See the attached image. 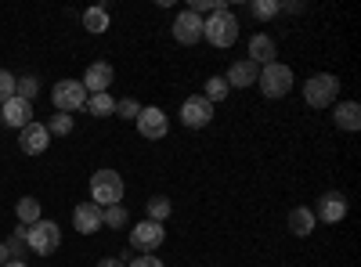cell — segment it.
<instances>
[{
  "label": "cell",
  "mask_w": 361,
  "mask_h": 267,
  "mask_svg": "<svg viewBox=\"0 0 361 267\" xmlns=\"http://www.w3.org/2000/svg\"><path fill=\"white\" fill-rule=\"evenodd\" d=\"M202 37L214 44V47H231L238 40V18L224 8V11H214L206 22H202Z\"/></svg>",
  "instance_id": "cell-1"
},
{
  "label": "cell",
  "mask_w": 361,
  "mask_h": 267,
  "mask_svg": "<svg viewBox=\"0 0 361 267\" xmlns=\"http://www.w3.org/2000/svg\"><path fill=\"white\" fill-rule=\"evenodd\" d=\"M90 199H94L102 210L105 206H119L123 202V177H119L116 170H98L94 177H90Z\"/></svg>",
  "instance_id": "cell-2"
},
{
  "label": "cell",
  "mask_w": 361,
  "mask_h": 267,
  "mask_svg": "<svg viewBox=\"0 0 361 267\" xmlns=\"http://www.w3.org/2000/svg\"><path fill=\"white\" fill-rule=\"evenodd\" d=\"M25 246L40 253V256H51L58 246H62V228H58L54 221H37L25 228Z\"/></svg>",
  "instance_id": "cell-3"
},
{
  "label": "cell",
  "mask_w": 361,
  "mask_h": 267,
  "mask_svg": "<svg viewBox=\"0 0 361 267\" xmlns=\"http://www.w3.org/2000/svg\"><path fill=\"white\" fill-rule=\"evenodd\" d=\"M340 94V80L333 73H314L307 83H304V98L311 108H329Z\"/></svg>",
  "instance_id": "cell-4"
},
{
  "label": "cell",
  "mask_w": 361,
  "mask_h": 267,
  "mask_svg": "<svg viewBox=\"0 0 361 267\" xmlns=\"http://www.w3.org/2000/svg\"><path fill=\"white\" fill-rule=\"evenodd\" d=\"M87 87L80 83V80H58L54 83V91H51V101H54V108L58 112H80V108H87Z\"/></svg>",
  "instance_id": "cell-5"
},
{
  "label": "cell",
  "mask_w": 361,
  "mask_h": 267,
  "mask_svg": "<svg viewBox=\"0 0 361 267\" xmlns=\"http://www.w3.org/2000/svg\"><path fill=\"white\" fill-rule=\"evenodd\" d=\"M257 83H260V91H264L267 98H286V94L293 91V69L282 66V62H271V66L260 69Z\"/></svg>",
  "instance_id": "cell-6"
},
{
  "label": "cell",
  "mask_w": 361,
  "mask_h": 267,
  "mask_svg": "<svg viewBox=\"0 0 361 267\" xmlns=\"http://www.w3.org/2000/svg\"><path fill=\"white\" fill-rule=\"evenodd\" d=\"M137 134H141V137H148V141H163V137L170 134L166 112H163V108H156V105L141 108V116H137Z\"/></svg>",
  "instance_id": "cell-7"
},
{
  "label": "cell",
  "mask_w": 361,
  "mask_h": 267,
  "mask_svg": "<svg viewBox=\"0 0 361 267\" xmlns=\"http://www.w3.org/2000/svg\"><path fill=\"white\" fill-rule=\"evenodd\" d=\"M163 239H166V231H163V224H156V221H141V224L130 231V246L141 249V253H156V249L163 246Z\"/></svg>",
  "instance_id": "cell-8"
},
{
  "label": "cell",
  "mask_w": 361,
  "mask_h": 267,
  "mask_svg": "<svg viewBox=\"0 0 361 267\" xmlns=\"http://www.w3.org/2000/svg\"><path fill=\"white\" fill-rule=\"evenodd\" d=\"M209 120H214V105H209L202 94H195V98H188L185 105H180V123H185V127L199 130V127H206Z\"/></svg>",
  "instance_id": "cell-9"
},
{
  "label": "cell",
  "mask_w": 361,
  "mask_h": 267,
  "mask_svg": "<svg viewBox=\"0 0 361 267\" xmlns=\"http://www.w3.org/2000/svg\"><path fill=\"white\" fill-rule=\"evenodd\" d=\"M347 217V195L340 192H325L314 206V221H325V224H340Z\"/></svg>",
  "instance_id": "cell-10"
},
{
  "label": "cell",
  "mask_w": 361,
  "mask_h": 267,
  "mask_svg": "<svg viewBox=\"0 0 361 267\" xmlns=\"http://www.w3.org/2000/svg\"><path fill=\"white\" fill-rule=\"evenodd\" d=\"M173 37H177V44H185V47L199 44L202 40V18L195 11H180L177 22H173Z\"/></svg>",
  "instance_id": "cell-11"
},
{
  "label": "cell",
  "mask_w": 361,
  "mask_h": 267,
  "mask_svg": "<svg viewBox=\"0 0 361 267\" xmlns=\"http://www.w3.org/2000/svg\"><path fill=\"white\" fill-rule=\"evenodd\" d=\"M116 73L109 62H94V66H87L83 73V87H87V94H109V87H112Z\"/></svg>",
  "instance_id": "cell-12"
},
{
  "label": "cell",
  "mask_w": 361,
  "mask_h": 267,
  "mask_svg": "<svg viewBox=\"0 0 361 267\" xmlns=\"http://www.w3.org/2000/svg\"><path fill=\"white\" fill-rule=\"evenodd\" d=\"M0 112H4V123L15 127V130H22V127L33 123V101H25V98H18V94H15L11 101L0 105Z\"/></svg>",
  "instance_id": "cell-13"
},
{
  "label": "cell",
  "mask_w": 361,
  "mask_h": 267,
  "mask_svg": "<svg viewBox=\"0 0 361 267\" xmlns=\"http://www.w3.org/2000/svg\"><path fill=\"white\" fill-rule=\"evenodd\" d=\"M18 144H22V152H25V156H40L44 148L51 144V134H47L44 123H29V127L18 130Z\"/></svg>",
  "instance_id": "cell-14"
},
{
  "label": "cell",
  "mask_w": 361,
  "mask_h": 267,
  "mask_svg": "<svg viewBox=\"0 0 361 267\" xmlns=\"http://www.w3.org/2000/svg\"><path fill=\"white\" fill-rule=\"evenodd\" d=\"M73 224L80 235H94L102 228V206L98 202H80L76 213H73Z\"/></svg>",
  "instance_id": "cell-15"
},
{
  "label": "cell",
  "mask_w": 361,
  "mask_h": 267,
  "mask_svg": "<svg viewBox=\"0 0 361 267\" xmlns=\"http://www.w3.org/2000/svg\"><path fill=\"white\" fill-rule=\"evenodd\" d=\"M275 58H279V47H275V40H271L267 33H260V37L250 40V62L253 66H271Z\"/></svg>",
  "instance_id": "cell-16"
},
{
  "label": "cell",
  "mask_w": 361,
  "mask_h": 267,
  "mask_svg": "<svg viewBox=\"0 0 361 267\" xmlns=\"http://www.w3.org/2000/svg\"><path fill=\"white\" fill-rule=\"evenodd\" d=\"M257 76H260V69L250 62V58H243V62H235L231 69H228V87H253L257 83Z\"/></svg>",
  "instance_id": "cell-17"
},
{
  "label": "cell",
  "mask_w": 361,
  "mask_h": 267,
  "mask_svg": "<svg viewBox=\"0 0 361 267\" xmlns=\"http://www.w3.org/2000/svg\"><path fill=\"white\" fill-rule=\"evenodd\" d=\"M314 213L307 210V206H296V210H289V231L293 235H300V239H304V235H311L314 231Z\"/></svg>",
  "instance_id": "cell-18"
},
{
  "label": "cell",
  "mask_w": 361,
  "mask_h": 267,
  "mask_svg": "<svg viewBox=\"0 0 361 267\" xmlns=\"http://www.w3.org/2000/svg\"><path fill=\"white\" fill-rule=\"evenodd\" d=\"M336 127H340V130H350V134L361 127V105H357V101L336 105Z\"/></svg>",
  "instance_id": "cell-19"
},
{
  "label": "cell",
  "mask_w": 361,
  "mask_h": 267,
  "mask_svg": "<svg viewBox=\"0 0 361 267\" xmlns=\"http://www.w3.org/2000/svg\"><path fill=\"white\" fill-rule=\"evenodd\" d=\"M15 213H18V224H25V228H29V224H37V221H44V217H40V202H37V199H29V195L15 202Z\"/></svg>",
  "instance_id": "cell-20"
},
{
  "label": "cell",
  "mask_w": 361,
  "mask_h": 267,
  "mask_svg": "<svg viewBox=\"0 0 361 267\" xmlns=\"http://www.w3.org/2000/svg\"><path fill=\"white\" fill-rule=\"evenodd\" d=\"M83 29L87 33H105L109 29V11L105 8H87L83 11Z\"/></svg>",
  "instance_id": "cell-21"
},
{
  "label": "cell",
  "mask_w": 361,
  "mask_h": 267,
  "mask_svg": "<svg viewBox=\"0 0 361 267\" xmlns=\"http://www.w3.org/2000/svg\"><path fill=\"white\" fill-rule=\"evenodd\" d=\"M87 112L98 116V120H102V116H112L116 112V98L112 94H90L87 98Z\"/></svg>",
  "instance_id": "cell-22"
},
{
  "label": "cell",
  "mask_w": 361,
  "mask_h": 267,
  "mask_svg": "<svg viewBox=\"0 0 361 267\" xmlns=\"http://www.w3.org/2000/svg\"><path fill=\"white\" fill-rule=\"evenodd\" d=\"M166 217H170V199H166V195H156V199H148V221L163 224Z\"/></svg>",
  "instance_id": "cell-23"
},
{
  "label": "cell",
  "mask_w": 361,
  "mask_h": 267,
  "mask_svg": "<svg viewBox=\"0 0 361 267\" xmlns=\"http://www.w3.org/2000/svg\"><path fill=\"white\" fill-rule=\"evenodd\" d=\"M228 91H231V87L224 83V76H209V80H206V94H202V98H206L209 105H214V101H221Z\"/></svg>",
  "instance_id": "cell-24"
},
{
  "label": "cell",
  "mask_w": 361,
  "mask_h": 267,
  "mask_svg": "<svg viewBox=\"0 0 361 267\" xmlns=\"http://www.w3.org/2000/svg\"><path fill=\"white\" fill-rule=\"evenodd\" d=\"M250 11H253L260 22H267V18H275V15L282 11V4H279V0H253Z\"/></svg>",
  "instance_id": "cell-25"
},
{
  "label": "cell",
  "mask_w": 361,
  "mask_h": 267,
  "mask_svg": "<svg viewBox=\"0 0 361 267\" xmlns=\"http://www.w3.org/2000/svg\"><path fill=\"white\" fill-rule=\"evenodd\" d=\"M102 224L123 228V224H127V210H123V206H105V210H102Z\"/></svg>",
  "instance_id": "cell-26"
},
{
  "label": "cell",
  "mask_w": 361,
  "mask_h": 267,
  "mask_svg": "<svg viewBox=\"0 0 361 267\" xmlns=\"http://www.w3.org/2000/svg\"><path fill=\"white\" fill-rule=\"evenodd\" d=\"M47 134H54V137H66V134H73V116L58 112L54 120H51V127H47Z\"/></svg>",
  "instance_id": "cell-27"
},
{
  "label": "cell",
  "mask_w": 361,
  "mask_h": 267,
  "mask_svg": "<svg viewBox=\"0 0 361 267\" xmlns=\"http://www.w3.org/2000/svg\"><path fill=\"white\" fill-rule=\"evenodd\" d=\"M15 83H18V80H15L8 69H0V105L15 98Z\"/></svg>",
  "instance_id": "cell-28"
},
{
  "label": "cell",
  "mask_w": 361,
  "mask_h": 267,
  "mask_svg": "<svg viewBox=\"0 0 361 267\" xmlns=\"http://www.w3.org/2000/svg\"><path fill=\"white\" fill-rule=\"evenodd\" d=\"M15 94L25 98V101H33L37 98V76H25L22 83H15Z\"/></svg>",
  "instance_id": "cell-29"
},
{
  "label": "cell",
  "mask_w": 361,
  "mask_h": 267,
  "mask_svg": "<svg viewBox=\"0 0 361 267\" xmlns=\"http://www.w3.org/2000/svg\"><path fill=\"white\" fill-rule=\"evenodd\" d=\"M116 112L123 116V120H137V116H141V105H137L134 98H123V101H116Z\"/></svg>",
  "instance_id": "cell-30"
},
{
  "label": "cell",
  "mask_w": 361,
  "mask_h": 267,
  "mask_svg": "<svg viewBox=\"0 0 361 267\" xmlns=\"http://www.w3.org/2000/svg\"><path fill=\"white\" fill-rule=\"evenodd\" d=\"M188 11H209V15H214V11H224V4H221V0H192V8Z\"/></svg>",
  "instance_id": "cell-31"
},
{
  "label": "cell",
  "mask_w": 361,
  "mask_h": 267,
  "mask_svg": "<svg viewBox=\"0 0 361 267\" xmlns=\"http://www.w3.org/2000/svg\"><path fill=\"white\" fill-rule=\"evenodd\" d=\"M127 267H163V260H159V256H152V253H145V256H137V260H130Z\"/></svg>",
  "instance_id": "cell-32"
},
{
  "label": "cell",
  "mask_w": 361,
  "mask_h": 267,
  "mask_svg": "<svg viewBox=\"0 0 361 267\" xmlns=\"http://www.w3.org/2000/svg\"><path fill=\"white\" fill-rule=\"evenodd\" d=\"M98 267H127L119 256H105V260H98Z\"/></svg>",
  "instance_id": "cell-33"
},
{
  "label": "cell",
  "mask_w": 361,
  "mask_h": 267,
  "mask_svg": "<svg viewBox=\"0 0 361 267\" xmlns=\"http://www.w3.org/2000/svg\"><path fill=\"white\" fill-rule=\"evenodd\" d=\"M8 260H11V253H8V246H4V242H0V267H4Z\"/></svg>",
  "instance_id": "cell-34"
},
{
  "label": "cell",
  "mask_w": 361,
  "mask_h": 267,
  "mask_svg": "<svg viewBox=\"0 0 361 267\" xmlns=\"http://www.w3.org/2000/svg\"><path fill=\"white\" fill-rule=\"evenodd\" d=\"M4 267H25V263H22V260H8Z\"/></svg>",
  "instance_id": "cell-35"
}]
</instances>
